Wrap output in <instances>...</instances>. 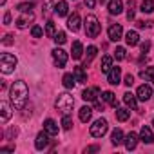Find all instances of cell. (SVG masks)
<instances>
[{
	"label": "cell",
	"mask_w": 154,
	"mask_h": 154,
	"mask_svg": "<svg viewBox=\"0 0 154 154\" xmlns=\"http://www.w3.org/2000/svg\"><path fill=\"white\" fill-rule=\"evenodd\" d=\"M62 127H63L65 131H69V129L72 127V118H71L69 114H63V118H62Z\"/></svg>",
	"instance_id": "obj_34"
},
{
	"label": "cell",
	"mask_w": 154,
	"mask_h": 154,
	"mask_svg": "<svg viewBox=\"0 0 154 154\" xmlns=\"http://www.w3.org/2000/svg\"><path fill=\"white\" fill-rule=\"evenodd\" d=\"M0 4H2V6H4V4H6V0H0Z\"/></svg>",
	"instance_id": "obj_50"
},
{
	"label": "cell",
	"mask_w": 154,
	"mask_h": 154,
	"mask_svg": "<svg viewBox=\"0 0 154 154\" xmlns=\"http://www.w3.org/2000/svg\"><path fill=\"white\" fill-rule=\"evenodd\" d=\"M132 6H134V2L131 0V2H129V11H127V18L129 20H134V9H132Z\"/></svg>",
	"instance_id": "obj_39"
},
{
	"label": "cell",
	"mask_w": 154,
	"mask_h": 154,
	"mask_svg": "<svg viewBox=\"0 0 154 154\" xmlns=\"http://www.w3.org/2000/svg\"><path fill=\"white\" fill-rule=\"evenodd\" d=\"M8 136H9V138H13V136H17V129H9V132H8Z\"/></svg>",
	"instance_id": "obj_48"
},
{
	"label": "cell",
	"mask_w": 154,
	"mask_h": 154,
	"mask_svg": "<svg viewBox=\"0 0 154 154\" xmlns=\"http://www.w3.org/2000/svg\"><path fill=\"white\" fill-rule=\"evenodd\" d=\"M45 35H47L49 38H54V35H56V27H54V22H53V20L47 22V26H45Z\"/></svg>",
	"instance_id": "obj_33"
},
{
	"label": "cell",
	"mask_w": 154,
	"mask_h": 154,
	"mask_svg": "<svg viewBox=\"0 0 154 154\" xmlns=\"http://www.w3.org/2000/svg\"><path fill=\"white\" fill-rule=\"evenodd\" d=\"M0 109H2V114H0V122L6 123V122L9 120V116H11V107H9L8 102H2V103H0Z\"/></svg>",
	"instance_id": "obj_21"
},
{
	"label": "cell",
	"mask_w": 154,
	"mask_h": 154,
	"mask_svg": "<svg viewBox=\"0 0 154 154\" xmlns=\"http://www.w3.org/2000/svg\"><path fill=\"white\" fill-rule=\"evenodd\" d=\"M96 150H100L98 145H93V147H87V149H85V152H96Z\"/></svg>",
	"instance_id": "obj_45"
},
{
	"label": "cell",
	"mask_w": 154,
	"mask_h": 154,
	"mask_svg": "<svg viewBox=\"0 0 154 154\" xmlns=\"http://www.w3.org/2000/svg\"><path fill=\"white\" fill-rule=\"evenodd\" d=\"M47 145H49V134L47 132H38L36 134V140H35V147L38 150H44Z\"/></svg>",
	"instance_id": "obj_9"
},
{
	"label": "cell",
	"mask_w": 154,
	"mask_h": 154,
	"mask_svg": "<svg viewBox=\"0 0 154 154\" xmlns=\"http://www.w3.org/2000/svg\"><path fill=\"white\" fill-rule=\"evenodd\" d=\"M149 49H150V42H149V40H147V42H141V51L147 53Z\"/></svg>",
	"instance_id": "obj_42"
},
{
	"label": "cell",
	"mask_w": 154,
	"mask_h": 154,
	"mask_svg": "<svg viewBox=\"0 0 154 154\" xmlns=\"http://www.w3.org/2000/svg\"><path fill=\"white\" fill-rule=\"evenodd\" d=\"M4 24H6V26L11 24V13H9V11H6V15H4Z\"/></svg>",
	"instance_id": "obj_44"
},
{
	"label": "cell",
	"mask_w": 154,
	"mask_h": 154,
	"mask_svg": "<svg viewBox=\"0 0 154 154\" xmlns=\"http://www.w3.org/2000/svg\"><path fill=\"white\" fill-rule=\"evenodd\" d=\"M140 140H141L143 143H154V132L150 131V127H147V125L141 127V131H140Z\"/></svg>",
	"instance_id": "obj_12"
},
{
	"label": "cell",
	"mask_w": 154,
	"mask_h": 154,
	"mask_svg": "<svg viewBox=\"0 0 154 154\" xmlns=\"http://www.w3.org/2000/svg\"><path fill=\"white\" fill-rule=\"evenodd\" d=\"M120 80H122V69H120V67H112V69L107 72V82H109L111 85H118Z\"/></svg>",
	"instance_id": "obj_7"
},
{
	"label": "cell",
	"mask_w": 154,
	"mask_h": 154,
	"mask_svg": "<svg viewBox=\"0 0 154 154\" xmlns=\"http://www.w3.org/2000/svg\"><path fill=\"white\" fill-rule=\"evenodd\" d=\"M140 76L143 80H147V82H152L154 84V67H147L145 71H141L140 72Z\"/></svg>",
	"instance_id": "obj_28"
},
{
	"label": "cell",
	"mask_w": 154,
	"mask_h": 154,
	"mask_svg": "<svg viewBox=\"0 0 154 154\" xmlns=\"http://www.w3.org/2000/svg\"><path fill=\"white\" fill-rule=\"evenodd\" d=\"M136 96H138V100H141V102H147L150 96H152V89H150V85H140L138 87V91H136Z\"/></svg>",
	"instance_id": "obj_8"
},
{
	"label": "cell",
	"mask_w": 154,
	"mask_h": 154,
	"mask_svg": "<svg viewBox=\"0 0 154 154\" xmlns=\"http://www.w3.org/2000/svg\"><path fill=\"white\" fill-rule=\"evenodd\" d=\"M100 31H102V26H100L98 18L94 15H89L85 18V33H87V36L89 38H96L100 35Z\"/></svg>",
	"instance_id": "obj_4"
},
{
	"label": "cell",
	"mask_w": 154,
	"mask_h": 154,
	"mask_svg": "<svg viewBox=\"0 0 154 154\" xmlns=\"http://www.w3.org/2000/svg\"><path fill=\"white\" fill-rule=\"evenodd\" d=\"M13 150H15L13 147H2V149H0V152H2V154L4 152H13Z\"/></svg>",
	"instance_id": "obj_46"
},
{
	"label": "cell",
	"mask_w": 154,
	"mask_h": 154,
	"mask_svg": "<svg viewBox=\"0 0 154 154\" xmlns=\"http://www.w3.org/2000/svg\"><path fill=\"white\" fill-rule=\"evenodd\" d=\"M44 131H45L49 136H56V134H58V125H56V122L51 120V118H47V120L44 122Z\"/></svg>",
	"instance_id": "obj_15"
},
{
	"label": "cell",
	"mask_w": 154,
	"mask_h": 154,
	"mask_svg": "<svg viewBox=\"0 0 154 154\" xmlns=\"http://www.w3.org/2000/svg\"><path fill=\"white\" fill-rule=\"evenodd\" d=\"M53 40H54L56 44H60V45H62V44H65L67 36H65V33H63V31H58V33L54 35V38H53Z\"/></svg>",
	"instance_id": "obj_35"
},
{
	"label": "cell",
	"mask_w": 154,
	"mask_h": 154,
	"mask_svg": "<svg viewBox=\"0 0 154 154\" xmlns=\"http://www.w3.org/2000/svg\"><path fill=\"white\" fill-rule=\"evenodd\" d=\"M27 96H29V89L24 80H17L9 87V98H11V103L15 105V109H24Z\"/></svg>",
	"instance_id": "obj_1"
},
{
	"label": "cell",
	"mask_w": 154,
	"mask_h": 154,
	"mask_svg": "<svg viewBox=\"0 0 154 154\" xmlns=\"http://www.w3.org/2000/svg\"><path fill=\"white\" fill-rule=\"evenodd\" d=\"M140 11L141 13H152L154 11V2L152 0H143L141 6H140Z\"/></svg>",
	"instance_id": "obj_29"
},
{
	"label": "cell",
	"mask_w": 154,
	"mask_h": 154,
	"mask_svg": "<svg viewBox=\"0 0 154 154\" xmlns=\"http://www.w3.org/2000/svg\"><path fill=\"white\" fill-rule=\"evenodd\" d=\"M136 98H138V96H134L132 93H125V94H123V102H125V105L131 107L132 111L138 109V102H136Z\"/></svg>",
	"instance_id": "obj_20"
},
{
	"label": "cell",
	"mask_w": 154,
	"mask_h": 154,
	"mask_svg": "<svg viewBox=\"0 0 154 154\" xmlns=\"http://www.w3.org/2000/svg\"><path fill=\"white\" fill-rule=\"evenodd\" d=\"M80 15L78 13H72L71 17H69V20H67V27L72 31V33H76V31H78L80 29Z\"/></svg>",
	"instance_id": "obj_14"
},
{
	"label": "cell",
	"mask_w": 154,
	"mask_h": 154,
	"mask_svg": "<svg viewBox=\"0 0 154 154\" xmlns=\"http://www.w3.org/2000/svg\"><path fill=\"white\" fill-rule=\"evenodd\" d=\"M96 53H98V49L94 47V45H91V47H87V60H85V65L84 67H87L91 62H93V58L96 56Z\"/></svg>",
	"instance_id": "obj_32"
},
{
	"label": "cell",
	"mask_w": 154,
	"mask_h": 154,
	"mask_svg": "<svg viewBox=\"0 0 154 154\" xmlns=\"http://www.w3.org/2000/svg\"><path fill=\"white\" fill-rule=\"evenodd\" d=\"M78 116H80V122L87 123V122L91 120V116H93V109H91V107H82L80 112H78Z\"/></svg>",
	"instance_id": "obj_27"
},
{
	"label": "cell",
	"mask_w": 154,
	"mask_h": 154,
	"mask_svg": "<svg viewBox=\"0 0 154 154\" xmlns=\"http://www.w3.org/2000/svg\"><path fill=\"white\" fill-rule=\"evenodd\" d=\"M102 100H103V102H107V103H111L114 109H118V100L114 98V93H111V91H105V93L102 94Z\"/></svg>",
	"instance_id": "obj_26"
},
{
	"label": "cell",
	"mask_w": 154,
	"mask_h": 154,
	"mask_svg": "<svg viewBox=\"0 0 154 154\" xmlns=\"http://www.w3.org/2000/svg\"><path fill=\"white\" fill-rule=\"evenodd\" d=\"M2 44H4V45H11V44H13V35H6L4 40H2Z\"/></svg>",
	"instance_id": "obj_41"
},
{
	"label": "cell",
	"mask_w": 154,
	"mask_h": 154,
	"mask_svg": "<svg viewBox=\"0 0 154 154\" xmlns=\"http://www.w3.org/2000/svg\"><path fill=\"white\" fill-rule=\"evenodd\" d=\"M94 109H98V111H103V105H102V102H96V100H94Z\"/></svg>",
	"instance_id": "obj_47"
},
{
	"label": "cell",
	"mask_w": 154,
	"mask_h": 154,
	"mask_svg": "<svg viewBox=\"0 0 154 154\" xmlns=\"http://www.w3.org/2000/svg\"><path fill=\"white\" fill-rule=\"evenodd\" d=\"M123 84H125L127 87H131V85L134 84V76H132V74H127V76H125V82H123Z\"/></svg>",
	"instance_id": "obj_40"
},
{
	"label": "cell",
	"mask_w": 154,
	"mask_h": 154,
	"mask_svg": "<svg viewBox=\"0 0 154 154\" xmlns=\"http://www.w3.org/2000/svg\"><path fill=\"white\" fill-rule=\"evenodd\" d=\"M54 13H56L58 17H67V13H69V4L65 2V0H60V2L54 6Z\"/></svg>",
	"instance_id": "obj_18"
},
{
	"label": "cell",
	"mask_w": 154,
	"mask_h": 154,
	"mask_svg": "<svg viewBox=\"0 0 154 154\" xmlns=\"http://www.w3.org/2000/svg\"><path fill=\"white\" fill-rule=\"evenodd\" d=\"M98 94H100V89H98V87H93V89L84 91V93H82V98H84L85 102H94Z\"/></svg>",
	"instance_id": "obj_19"
},
{
	"label": "cell",
	"mask_w": 154,
	"mask_h": 154,
	"mask_svg": "<svg viewBox=\"0 0 154 154\" xmlns=\"http://www.w3.org/2000/svg\"><path fill=\"white\" fill-rule=\"evenodd\" d=\"M17 9L22 11V13H26V11H31V9H33V4H31V2H22V4L17 6Z\"/></svg>",
	"instance_id": "obj_36"
},
{
	"label": "cell",
	"mask_w": 154,
	"mask_h": 154,
	"mask_svg": "<svg viewBox=\"0 0 154 154\" xmlns=\"http://www.w3.org/2000/svg\"><path fill=\"white\" fill-rule=\"evenodd\" d=\"M125 42H127V45H138L140 44V35L136 33V31H129L127 35H125Z\"/></svg>",
	"instance_id": "obj_23"
},
{
	"label": "cell",
	"mask_w": 154,
	"mask_h": 154,
	"mask_svg": "<svg viewBox=\"0 0 154 154\" xmlns=\"http://www.w3.org/2000/svg\"><path fill=\"white\" fill-rule=\"evenodd\" d=\"M17 63H18V58L15 54H9V53L0 54V71H2L4 74H11L15 71Z\"/></svg>",
	"instance_id": "obj_2"
},
{
	"label": "cell",
	"mask_w": 154,
	"mask_h": 154,
	"mask_svg": "<svg viewBox=\"0 0 154 154\" xmlns=\"http://www.w3.org/2000/svg\"><path fill=\"white\" fill-rule=\"evenodd\" d=\"M74 82H76L74 74H71V72L63 74V78H62V84H63V87H65V89H72V87H74Z\"/></svg>",
	"instance_id": "obj_25"
},
{
	"label": "cell",
	"mask_w": 154,
	"mask_h": 154,
	"mask_svg": "<svg viewBox=\"0 0 154 154\" xmlns=\"http://www.w3.org/2000/svg\"><path fill=\"white\" fill-rule=\"evenodd\" d=\"M107 129H109L107 120H105V118H100V120H96V122L91 125V136H94V138H102V136L107 132Z\"/></svg>",
	"instance_id": "obj_5"
},
{
	"label": "cell",
	"mask_w": 154,
	"mask_h": 154,
	"mask_svg": "<svg viewBox=\"0 0 154 154\" xmlns=\"http://www.w3.org/2000/svg\"><path fill=\"white\" fill-rule=\"evenodd\" d=\"M84 2H85V6H87L89 9H93V8L96 6V0H84Z\"/></svg>",
	"instance_id": "obj_43"
},
{
	"label": "cell",
	"mask_w": 154,
	"mask_h": 154,
	"mask_svg": "<svg viewBox=\"0 0 154 154\" xmlns=\"http://www.w3.org/2000/svg\"><path fill=\"white\" fill-rule=\"evenodd\" d=\"M35 20V15L31 13V11H26V15H22L18 20H17V27L18 29H26L27 26H29V22H33Z\"/></svg>",
	"instance_id": "obj_10"
},
{
	"label": "cell",
	"mask_w": 154,
	"mask_h": 154,
	"mask_svg": "<svg viewBox=\"0 0 154 154\" xmlns=\"http://www.w3.org/2000/svg\"><path fill=\"white\" fill-rule=\"evenodd\" d=\"M72 74H74V78H76V82H78V84H85L87 82V74H85L84 67H74Z\"/></svg>",
	"instance_id": "obj_22"
},
{
	"label": "cell",
	"mask_w": 154,
	"mask_h": 154,
	"mask_svg": "<svg viewBox=\"0 0 154 154\" xmlns=\"http://www.w3.org/2000/svg\"><path fill=\"white\" fill-rule=\"evenodd\" d=\"M71 53H72V58L74 60H80L82 56H84V45H82V42H72V49H71Z\"/></svg>",
	"instance_id": "obj_17"
},
{
	"label": "cell",
	"mask_w": 154,
	"mask_h": 154,
	"mask_svg": "<svg viewBox=\"0 0 154 154\" xmlns=\"http://www.w3.org/2000/svg\"><path fill=\"white\" fill-rule=\"evenodd\" d=\"M152 125H154V120H152Z\"/></svg>",
	"instance_id": "obj_51"
},
{
	"label": "cell",
	"mask_w": 154,
	"mask_h": 154,
	"mask_svg": "<svg viewBox=\"0 0 154 154\" xmlns=\"http://www.w3.org/2000/svg\"><path fill=\"white\" fill-rule=\"evenodd\" d=\"M54 105H56V109H58L60 112L69 114V112L72 111V107H74V98H72L69 93H62V94H58Z\"/></svg>",
	"instance_id": "obj_3"
},
{
	"label": "cell",
	"mask_w": 154,
	"mask_h": 154,
	"mask_svg": "<svg viewBox=\"0 0 154 154\" xmlns=\"http://www.w3.org/2000/svg\"><path fill=\"white\" fill-rule=\"evenodd\" d=\"M125 47H116V51H114V56H116V60H123L125 58Z\"/></svg>",
	"instance_id": "obj_38"
},
{
	"label": "cell",
	"mask_w": 154,
	"mask_h": 154,
	"mask_svg": "<svg viewBox=\"0 0 154 154\" xmlns=\"http://www.w3.org/2000/svg\"><path fill=\"white\" fill-rule=\"evenodd\" d=\"M31 35H33L35 38H40V36L44 35V29H42L40 26H33V27H31Z\"/></svg>",
	"instance_id": "obj_37"
},
{
	"label": "cell",
	"mask_w": 154,
	"mask_h": 154,
	"mask_svg": "<svg viewBox=\"0 0 154 154\" xmlns=\"http://www.w3.org/2000/svg\"><path fill=\"white\" fill-rule=\"evenodd\" d=\"M129 116H131V111H129V109H116V118H118V122H127Z\"/></svg>",
	"instance_id": "obj_31"
},
{
	"label": "cell",
	"mask_w": 154,
	"mask_h": 154,
	"mask_svg": "<svg viewBox=\"0 0 154 154\" xmlns=\"http://www.w3.org/2000/svg\"><path fill=\"white\" fill-rule=\"evenodd\" d=\"M98 2H100V4H105V2H107V0H98Z\"/></svg>",
	"instance_id": "obj_49"
},
{
	"label": "cell",
	"mask_w": 154,
	"mask_h": 154,
	"mask_svg": "<svg viewBox=\"0 0 154 154\" xmlns=\"http://www.w3.org/2000/svg\"><path fill=\"white\" fill-rule=\"evenodd\" d=\"M107 33H109V40L111 42H118L122 38V35H123V29H122L120 24H116V26H111Z\"/></svg>",
	"instance_id": "obj_11"
},
{
	"label": "cell",
	"mask_w": 154,
	"mask_h": 154,
	"mask_svg": "<svg viewBox=\"0 0 154 154\" xmlns=\"http://www.w3.org/2000/svg\"><path fill=\"white\" fill-rule=\"evenodd\" d=\"M123 9V2L122 0H109V13L111 15H120Z\"/></svg>",
	"instance_id": "obj_16"
},
{
	"label": "cell",
	"mask_w": 154,
	"mask_h": 154,
	"mask_svg": "<svg viewBox=\"0 0 154 154\" xmlns=\"http://www.w3.org/2000/svg\"><path fill=\"white\" fill-rule=\"evenodd\" d=\"M112 69V56H103L102 60V72H109Z\"/></svg>",
	"instance_id": "obj_30"
},
{
	"label": "cell",
	"mask_w": 154,
	"mask_h": 154,
	"mask_svg": "<svg viewBox=\"0 0 154 154\" xmlns=\"http://www.w3.org/2000/svg\"><path fill=\"white\" fill-rule=\"evenodd\" d=\"M138 134L136 132H129L125 138H123V143H125V147H127V150H132V149H136V145H138Z\"/></svg>",
	"instance_id": "obj_13"
},
{
	"label": "cell",
	"mask_w": 154,
	"mask_h": 154,
	"mask_svg": "<svg viewBox=\"0 0 154 154\" xmlns=\"http://www.w3.org/2000/svg\"><path fill=\"white\" fill-rule=\"evenodd\" d=\"M111 143H112L114 147H118L120 143H123V132H122V129H114V131H112V134H111Z\"/></svg>",
	"instance_id": "obj_24"
},
{
	"label": "cell",
	"mask_w": 154,
	"mask_h": 154,
	"mask_svg": "<svg viewBox=\"0 0 154 154\" xmlns=\"http://www.w3.org/2000/svg\"><path fill=\"white\" fill-rule=\"evenodd\" d=\"M53 60H54V65L58 67V69H62V67H65V63H67V53L63 51V49H53Z\"/></svg>",
	"instance_id": "obj_6"
}]
</instances>
